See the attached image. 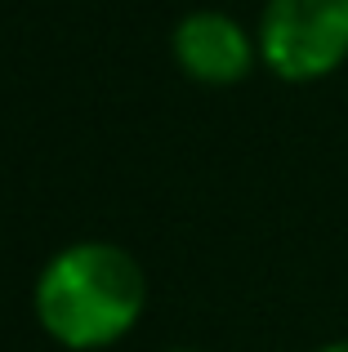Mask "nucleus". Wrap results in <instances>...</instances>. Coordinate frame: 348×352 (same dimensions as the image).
<instances>
[{
    "label": "nucleus",
    "instance_id": "1",
    "mask_svg": "<svg viewBox=\"0 0 348 352\" xmlns=\"http://www.w3.org/2000/svg\"><path fill=\"white\" fill-rule=\"evenodd\" d=\"M32 308L54 344L98 352L139 326L148 308V276L130 250L112 241H80L41 267Z\"/></svg>",
    "mask_w": 348,
    "mask_h": 352
},
{
    "label": "nucleus",
    "instance_id": "2",
    "mask_svg": "<svg viewBox=\"0 0 348 352\" xmlns=\"http://www.w3.org/2000/svg\"><path fill=\"white\" fill-rule=\"evenodd\" d=\"M259 63L286 85L331 80L348 63V0H263Z\"/></svg>",
    "mask_w": 348,
    "mask_h": 352
},
{
    "label": "nucleus",
    "instance_id": "3",
    "mask_svg": "<svg viewBox=\"0 0 348 352\" xmlns=\"http://www.w3.org/2000/svg\"><path fill=\"white\" fill-rule=\"evenodd\" d=\"M170 54L188 80L210 85V89H228V85H241L254 72L259 41H254L250 27H241L224 9H192L174 27Z\"/></svg>",
    "mask_w": 348,
    "mask_h": 352
},
{
    "label": "nucleus",
    "instance_id": "4",
    "mask_svg": "<svg viewBox=\"0 0 348 352\" xmlns=\"http://www.w3.org/2000/svg\"><path fill=\"white\" fill-rule=\"evenodd\" d=\"M313 352H348V339H331V344H322V348H313Z\"/></svg>",
    "mask_w": 348,
    "mask_h": 352
},
{
    "label": "nucleus",
    "instance_id": "5",
    "mask_svg": "<svg viewBox=\"0 0 348 352\" xmlns=\"http://www.w3.org/2000/svg\"><path fill=\"white\" fill-rule=\"evenodd\" d=\"M170 352H197V348H170Z\"/></svg>",
    "mask_w": 348,
    "mask_h": 352
}]
</instances>
